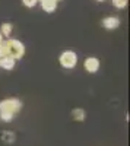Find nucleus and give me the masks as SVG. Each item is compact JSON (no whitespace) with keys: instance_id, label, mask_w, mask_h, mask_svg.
<instances>
[{"instance_id":"nucleus-1","label":"nucleus","mask_w":130,"mask_h":146,"mask_svg":"<svg viewBox=\"0 0 130 146\" xmlns=\"http://www.w3.org/2000/svg\"><path fill=\"white\" fill-rule=\"evenodd\" d=\"M25 54V45H23L19 40H6L2 44V57H9L13 58L15 62L23 57Z\"/></svg>"},{"instance_id":"nucleus-2","label":"nucleus","mask_w":130,"mask_h":146,"mask_svg":"<svg viewBox=\"0 0 130 146\" xmlns=\"http://www.w3.org/2000/svg\"><path fill=\"white\" fill-rule=\"evenodd\" d=\"M21 108H22V102L18 98H7L0 101V113H6L15 117V114L21 111Z\"/></svg>"},{"instance_id":"nucleus-3","label":"nucleus","mask_w":130,"mask_h":146,"mask_svg":"<svg viewBox=\"0 0 130 146\" xmlns=\"http://www.w3.org/2000/svg\"><path fill=\"white\" fill-rule=\"evenodd\" d=\"M58 62H60V64L64 67V69H73L78 63V56L75 51H63L60 54V57H58Z\"/></svg>"},{"instance_id":"nucleus-4","label":"nucleus","mask_w":130,"mask_h":146,"mask_svg":"<svg viewBox=\"0 0 130 146\" xmlns=\"http://www.w3.org/2000/svg\"><path fill=\"white\" fill-rule=\"evenodd\" d=\"M84 67L88 73H97L99 69V60L97 57H88L84 63Z\"/></svg>"},{"instance_id":"nucleus-5","label":"nucleus","mask_w":130,"mask_h":146,"mask_svg":"<svg viewBox=\"0 0 130 146\" xmlns=\"http://www.w3.org/2000/svg\"><path fill=\"white\" fill-rule=\"evenodd\" d=\"M119 25H120V19L115 16H108V18L102 19V27L107 29H115V28H119Z\"/></svg>"},{"instance_id":"nucleus-6","label":"nucleus","mask_w":130,"mask_h":146,"mask_svg":"<svg viewBox=\"0 0 130 146\" xmlns=\"http://www.w3.org/2000/svg\"><path fill=\"white\" fill-rule=\"evenodd\" d=\"M41 6L47 13H53V12L56 10V7H57V2L56 0H42Z\"/></svg>"},{"instance_id":"nucleus-7","label":"nucleus","mask_w":130,"mask_h":146,"mask_svg":"<svg viewBox=\"0 0 130 146\" xmlns=\"http://www.w3.org/2000/svg\"><path fill=\"white\" fill-rule=\"evenodd\" d=\"M0 67L5 70H12L15 67V60L9 57H0Z\"/></svg>"},{"instance_id":"nucleus-8","label":"nucleus","mask_w":130,"mask_h":146,"mask_svg":"<svg viewBox=\"0 0 130 146\" xmlns=\"http://www.w3.org/2000/svg\"><path fill=\"white\" fill-rule=\"evenodd\" d=\"M72 117H73V120H76V121H84L85 117H86L85 110H82V108H75L73 111H72Z\"/></svg>"},{"instance_id":"nucleus-9","label":"nucleus","mask_w":130,"mask_h":146,"mask_svg":"<svg viewBox=\"0 0 130 146\" xmlns=\"http://www.w3.org/2000/svg\"><path fill=\"white\" fill-rule=\"evenodd\" d=\"M12 29H13L12 23L5 22L3 25H2V28H0V34H2V36H9V35H10V32H12Z\"/></svg>"},{"instance_id":"nucleus-10","label":"nucleus","mask_w":130,"mask_h":146,"mask_svg":"<svg viewBox=\"0 0 130 146\" xmlns=\"http://www.w3.org/2000/svg\"><path fill=\"white\" fill-rule=\"evenodd\" d=\"M2 140L6 143H13L15 142V135L12 131H3L2 133Z\"/></svg>"},{"instance_id":"nucleus-11","label":"nucleus","mask_w":130,"mask_h":146,"mask_svg":"<svg viewBox=\"0 0 130 146\" xmlns=\"http://www.w3.org/2000/svg\"><path fill=\"white\" fill-rule=\"evenodd\" d=\"M113 6L117 9H124L127 6V0H113Z\"/></svg>"},{"instance_id":"nucleus-12","label":"nucleus","mask_w":130,"mask_h":146,"mask_svg":"<svg viewBox=\"0 0 130 146\" xmlns=\"http://www.w3.org/2000/svg\"><path fill=\"white\" fill-rule=\"evenodd\" d=\"M22 3L27 7H34L35 5H37V0H22Z\"/></svg>"},{"instance_id":"nucleus-13","label":"nucleus","mask_w":130,"mask_h":146,"mask_svg":"<svg viewBox=\"0 0 130 146\" xmlns=\"http://www.w3.org/2000/svg\"><path fill=\"white\" fill-rule=\"evenodd\" d=\"M2 44H3V36L0 34V57H2Z\"/></svg>"},{"instance_id":"nucleus-14","label":"nucleus","mask_w":130,"mask_h":146,"mask_svg":"<svg viewBox=\"0 0 130 146\" xmlns=\"http://www.w3.org/2000/svg\"><path fill=\"white\" fill-rule=\"evenodd\" d=\"M97 2H104V0H97Z\"/></svg>"},{"instance_id":"nucleus-15","label":"nucleus","mask_w":130,"mask_h":146,"mask_svg":"<svg viewBox=\"0 0 130 146\" xmlns=\"http://www.w3.org/2000/svg\"><path fill=\"white\" fill-rule=\"evenodd\" d=\"M37 2H42V0H37Z\"/></svg>"},{"instance_id":"nucleus-16","label":"nucleus","mask_w":130,"mask_h":146,"mask_svg":"<svg viewBox=\"0 0 130 146\" xmlns=\"http://www.w3.org/2000/svg\"><path fill=\"white\" fill-rule=\"evenodd\" d=\"M56 2H58V0H56Z\"/></svg>"}]
</instances>
